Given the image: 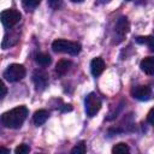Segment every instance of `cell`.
<instances>
[{"instance_id": "6da1fadb", "label": "cell", "mask_w": 154, "mask_h": 154, "mask_svg": "<svg viewBox=\"0 0 154 154\" xmlns=\"http://www.w3.org/2000/svg\"><path fill=\"white\" fill-rule=\"evenodd\" d=\"M28 116V108L25 106L14 107L1 116V123L4 126L10 129H18L22 126Z\"/></svg>"}, {"instance_id": "7a4b0ae2", "label": "cell", "mask_w": 154, "mask_h": 154, "mask_svg": "<svg viewBox=\"0 0 154 154\" xmlns=\"http://www.w3.org/2000/svg\"><path fill=\"white\" fill-rule=\"evenodd\" d=\"M52 49L55 53H66L71 55H77L81 52V45L73 41H67V40H55L52 43Z\"/></svg>"}, {"instance_id": "3957f363", "label": "cell", "mask_w": 154, "mask_h": 154, "mask_svg": "<svg viewBox=\"0 0 154 154\" xmlns=\"http://www.w3.org/2000/svg\"><path fill=\"white\" fill-rule=\"evenodd\" d=\"M25 76V69L20 64H11L4 71V78L8 82H18Z\"/></svg>"}, {"instance_id": "277c9868", "label": "cell", "mask_w": 154, "mask_h": 154, "mask_svg": "<svg viewBox=\"0 0 154 154\" xmlns=\"http://www.w3.org/2000/svg\"><path fill=\"white\" fill-rule=\"evenodd\" d=\"M84 108L88 117H94L101 108V100L95 93H90L87 95L84 101Z\"/></svg>"}, {"instance_id": "5b68a950", "label": "cell", "mask_w": 154, "mask_h": 154, "mask_svg": "<svg viewBox=\"0 0 154 154\" xmlns=\"http://www.w3.org/2000/svg\"><path fill=\"white\" fill-rule=\"evenodd\" d=\"M129 20L126 17H120L117 23H116V26H114V31H113V42L114 43H119L124 40L125 35L128 34L129 31Z\"/></svg>"}, {"instance_id": "8992f818", "label": "cell", "mask_w": 154, "mask_h": 154, "mask_svg": "<svg viewBox=\"0 0 154 154\" xmlns=\"http://www.w3.org/2000/svg\"><path fill=\"white\" fill-rule=\"evenodd\" d=\"M20 13L17 10H5L1 12V23L5 28H12L20 20Z\"/></svg>"}, {"instance_id": "52a82bcc", "label": "cell", "mask_w": 154, "mask_h": 154, "mask_svg": "<svg viewBox=\"0 0 154 154\" xmlns=\"http://www.w3.org/2000/svg\"><path fill=\"white\" fill-rule=\"evenodd\" d=\"M132 96L140 101H148L152 99V89L147 85H138L132 89Z\"/></svg>"}, {"instance_id": "ba28073f", "label": "cell", "mask_w": 154, "mask_h": 154, "mask_svg": "<svg viewBox=\"0 0 154 154\" xmlns=\"http://www.w3.org/2000/svg\"><path fill=\"white\" fill-rule=\"evenodd\" d=\"M32 81L36 85L37 89H45L47 87V83H48V78H47V75L46 72L43 71H35L34 75H32Z\"/></svg>"}, {"instance_id": "9c48e42d", "label": "cell", "mask_w": 154, "mask_h": 154, "mask_svg": "<svg viewBox=\"0 0 154 154\" xmlns=\"http://www.w3.org/2000/svg\"><path fill=\"white\" fill-rule=\"evenodd\" d=\"M105 70V61L102 58H94L90 61V71L94 77L100 76Z\"/></svg>"}, {"instance_id": "30bf717a", "label": "cell", "mask_w": 154, "mask_h": 154, "mask_svg": "<svg viewBox=\"0 0 154 154\" xmlns=\"http://www.w3.org/2000/svg\"><path fill=\"white\" fill-rule=\"evenodd\" d=\"M140 67L141 70L149 75V76H154V57H147L144 58L141 64H140Z\"/></svg>"}, {"instance_id": "8fae6325", "label": "cell", "mask_w": 154, "mask_h": 154, "mask_svg": "<svg viewBox=\"0 0 154 154\" xmlns=\"http://www.w3.org/2000/svg\"><path fill=\"white\" fill-rule=\"evenodd\" d=\"M72 63L70 60H66V59H61L58 61L57 66H55V72L58 73V76H64L65 73L69 72L70 67H71Z\"/></svg>"}, {"instance_id": "7c38bea8", "label": "cell", "mask_w": 154, "mask_h": 154, "mask_svg": "<svg viewBox=\"0 0 154 154\" xmlns=\"http://www.w3.org/2000/svg\"><path fill=\"white\" fill-rule=\"evenodd\" d=\"M48 116L49 114H48V112L46 109H38V111L35 112V114L32 117V120H34V123L37 126H40V125H42V124L46 123V120L48 119Z\"/></svg>"}, {"instance_id": "4fadbf2b", "label": "cell", "mask_w": 154, "mask_h": 154, "mask_svg": "<svg viewBox=\"0 0 154 154\" xmlns=\"http://www.w3.org/2000/svg\"><path fill=\"white\" fill-rule=\"evenodd\" d=\"M17 41H18V35L17 34H10V35L6 34L4 40H2L1 46H2L4 49H6V48H10L11 46H14L17 43Z\"/></svg>"}, {"instance_id": "5bb4252c", "label": "cell", "mask_w": 154, "mask_h": 154, "mask_svg": "<svg viewBox=\"0 0 154 154\" xmlns=\"http://www.w3.org/2000/svg\"><path fill=\"white\" fill-rule=\"evenodd\" d=\"M35 61H36L38 65H41V66H48V65L51 64L52 59H51V57H49L48 54H46V53H38V54H36V57H35Z\"/></svg>"}, {"instance_id": "9a60e30c", "label": "cell", "mask_w": 154, "mask_h": 154, "mask_svg": "<svg viewBox=\"0 0 154 154\" xmlns=\"http://www.w3.org/2000/svg\"><path fill=\"white\" fill-rule=\"evenodd\" d=\"M136 42L147 45L152 51H154V37H152V36H138L136 38Z\"/></svg>"}, {"instance_id": "2e32d148", "label": "cell", "mask_w": 154, "mask_h": 154, "mask_svg": "<svg viewBox=\"0 0 154 154\" xmlns=\"http://www.w3.org/2000/svg\"><path fill=\"white\" fill-rule=\"evenodd\" d=\"M130 152V148L128 147L126 143H118L116 144L113 148H112V153H116V154H125V153H129Z\"/></svg>"}, {"instance_id": "e0dca14e", "label": "cell", "mask_w": 154, "mask_h": 154, "mask_svg": "<svg viewBox=\"0 0 154 154\" xmlns=\"http://www.w3.org/2000/svg\"><path fill=\"white\" fill-rule=\"evenodd\" d=\"M41 0H22L23 6L29 11V10H34L35 7H37L40 5Z\"/></svg>"}, {"instance_id": "ac0fdd59", "label": "cell", "mask_w": 154, "mask_h": 154, "mask_svg": "<svg viewBox=\"0 0 154 154\" xmlns=\"http://www.w3.org/2000/svg\"><path fill=\"white\" fill-rule=\"evenodd\" d=\"M85 152H87V148H85L84 142H79L78 144H76V146L71 149V153H72V154H84Z\"/></svg>"}, {"instance_id": "d6986e66", "label": "cell", "mask_w": 154, "mask_h": 154, "mask_svg": "<svg viewBox=\"0 0 154 154\" xmlns=\"http://www.w3.org/2000/svg\"><path fill=\"white\" fill-rule=\"evenodd\" d=\"M16 154H26L30 152V147L26 146V144H19L16 149H14Z\"/></svg>"}, {"instance_id": "ffe728a7", "label": "cell", "mask_w": 154, "mask_h": 154, "mask_svg": "<svg viewBox=\"0 0 154 154\" xmlns=\"http://www.w3.org/2000/svg\"><path fill=\"white\" fill-rule=\"evenodd\" d=\"M47 2H48V6L51 7V8H53V10H58V8H60L61 7V0H47Z\"/></svg>"}, {"instance_id": "44dd1931", "label": "cell", "mask_w": 154, "mask_h": 154, "mask_svg": "<svg viewBox=\"0 0 154 154\" xmlns=\"http://www.w3.org/2000/svg\"><path fill=\"white\" fill-rule=\"evenodd\" d=\"M148 122L154 126V108H152L150 111H149V113H148Z\"/></svg>"}, {"instance_id": "7402d4cb", "label": "cell", "mask_w": 154, "mask_h": 154, "mask_svg": "<svg viewBox=\"0 0 154 154\" xmlns=\"http://www.w3.org/2000/svg\"><path fill=\"white\" fill-rule=\"evenodd\" d=\"M0 88H1V95H0V96H1V100H2V99L6 96V91H7V90H6V87H5V84H4V83H1Z\"/></svg>"}, {"instance_id": "603a6c76", "label": "cell", "mask_w": 154, "mask_h": 154, "mask_svg": "<svg viewBox=\"0 0 154 154\" xmlns=\"http://www.w3.org/2000/svg\"><path fill=\"white\" fill-rule=\"evenodd\" d=\"M0 152H1V153H6V154H10V149H6V148H4V147L0 148Z\"/></svg>"}, {"instance_id": "cb8c5ba5", "label": "cell", "mask_w": 154, "mask_h": 154, "mask_svg": "<svg viewBox=\"0 0 154 154\" xmlns=\"http://www.w3.org/2000/svg\"><path fill=\"white\" fill-rule=\"evenodd\" d=\"M100 4H106V2H109L111 0H97Z\"/></svg>"}, {"instance_id": "d4e9b609", "label": "cell", "mask_w": 154, "mask_h": 154, "mask_svg": "<svg viewBox=\"0 0 154 154\" xmlns=\"http://www.w3.org/2000/svg\"><path fill=\"white\" fill-rule=\"evenodd\" d=\"M71 1H72V2H82L83 0H71Z\"/></svg>"}, {"instance_id": "484cf974", "label": "cell", "mask_w": 154, "mask_h": 154, "mask_svg": "<svg viewBox=\"0 0 154 154\" xmlns=\"http://www.w3.org/2000/svg\"><path fill=\"white\" fill-rule=\"evenodd\" d=\"M126 1H132V0H126Z\"/></svg>"}]
</instances>
